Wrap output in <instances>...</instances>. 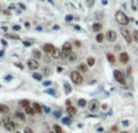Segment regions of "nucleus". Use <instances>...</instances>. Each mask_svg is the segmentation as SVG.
<instances>
[{"instance_id":"1","label":"nucleus","mask_w":138,"mask_h":133,"mask_svg":"<svg viewBox=\"0 0 138 133\" xmlns=\"http://www.w3.org/2000/svg\"><path fill=\"white\" fill-rule=\"evenodd\" d=\"M116 20H117V22L121 25V26H126L128 25V17L125 12H122V11H117L116 12V15H115Z\"/></svg>"},{"instance_id":"2","label":"nucleus","mask_w":138,"mask_h":133,"mask_svg":"<svg viewBox=\"0 0 138 133\" xmlns=\"http://www.w3.org/2000/svg\"><path fill=\"white\" fill-rule=\"evenodd\" d=\"M72 53V45L71 43H65L61 49V58L62 59H69L70 54Z\"/></svg>"},{"instance_id":"3","label":"nucleus","mask_w":138,"mask_h":133,"mask_svg":"<svg viewBox=\"0 0 138 133\" xmlns=\"http://www.w3.org/2000/svg\"><path fill=\"white\" fill-rule=\"evenodd\" d=\"M71 81L75 83V84H82L83 82V77L78 71H72L71 72Z\"/></svg>"},{"instance_id":"4","label":"nucleus","mask_w":138,"mask_h":133,"mask_svg":"<svg viewBox=\"0 0 138 133\" xmlns=\"http://www.w3.org/2000/svg\"><path fill=\"white\" fill-rule=\"evenodd\" d=\"M114 77H115V79L120 84H126L125 76H123V73L120 71V70H115V71H114Z\"/></svg>"},{"instance_id":"5","label":"nucleus","mask_w":138,"mask_h":133,"mask_svg":"<svg viewBox=\"0 0 138 133\" xmlns=\"http://www.w3.org/2000/svg\"><path fill=\"white\" fill-rule=\"evenodd\" d=\"M88 109L89 111H92V112H95V111H98L99 109V101L97 99H93L88 103Z\"/></svg>"},{"instance_id":"6","label":"nucleus","mask_w":138,"mask_h":133,"mask_svg":"<svg viewBox=\"0 0 138 133\" xmlns=\"http://www.w3.org/2000/svg\"><path fill=\"white\" fill-rule=\"evenodd\" d=\"M27 65H28V67H30L31 70H37L39 67V62L35 59H30L27 61Z\"/></svg>"},{"instance_id":"7","label":"nucleus","mask_w":138,"mask_h":133,"mask_svg":"<svg viewBox=\"0 0 138 133\" xmlns=\"http://www.w3.org/2000/svg\"><path fill=\"white\" fill-rule=\"evenodd\" d=\"M121 34L123 36L125 40L127 42V44H131V40H132V38H131V34H129V32H128L126 28H121Z\"/></svg>"},{"instance_id":"8","label":"nucleus","mask_w":138,"mask_h":133,"mask_svg":"<svg viewBox=\"0 0 138 133\" xmlns=\"http://www.w3.org/2000/svg\"><path fill=\"white\" fill-rule=\"evenodd\" d=\"M119 60L122 62V64H127V62L129 61V56L127 53H121L120 56H119Z\"/></svg>"},{"instance_id":"9","label":"nucleus","mask_w":138,"mask_h":133,"mask_svg":"<svg viewBox=\"0 0 138 133\" xmlns=\"http://www.w3.org/2000/svg\"><path fill=\"white\" fill-rule=\"evenodd\" d=\"M116 37H117V34H116L115 31H109L108 34H106V38H108L109 42H115Z\"/></svg>"},{"instance_id":"10","label":"nucleus","mask_w":138,"mask_h":133,"mask_svg":"<svg viewBox=\"0 0 138 133\" xmlns=\"http://www.w3.org/2000/svg\"><path fill=\"white\" fill-rule=\"evenodd\" d=\"M54 49H55V48H54L53 44H45L44 46H43V50H44L47 54H49V53L52 54V53L54 51Z\"/></svg>"},{"instance_id":"11","label":"nucleus","mask_w":138,"mask_h":133,"mask_svg":"<svg viewBox=\"0 0 138 133\" xmlns=\"http://www.w3.org/2000/svg\"><path fill=\"white\" fill-rule=\"evenodd\" d=\"M4 126H5V128L8 129V131H10V132L15 131V123H13L12 121H10V122H8V123H4Z\"/></svg>"},{"instance_id":"12","label":"nucleus","mask_w":138,"mask_h":133,"mask_svg":"<svg viewBox=\"0 0 138 133\" xmlns=\"http://www.w3.org/2000/svg\"><path fill=\"white\" fill-rule=\"evenodd\" d=\"M10 108L5 104H0V114H8L9 112Z\"/></svg>"},{"instance_id":"13","label":"nucleus","mask_w":138,"mask_h":133,"mask_svg":"<svg viewBox=\"0 0 138 133\" xmlns=\"http://www.w3.org/2000/svg\"><path fill=\"white\" fill-rule=\"evenodd\" d=\"M52 56L54 58V59H59V58H61V50L60 49H54V51L52 53Z\"/></svg>"},{"instance_id":"14","label":"nucleus","mask_w":138,"mask_h":133,"mask_svg":"<svg viewBox=\"0 0 138 133\" xmlns=\"http://www.w3.org/2000/svg\"><path fill=\"white\" fill-rule=\"evenodd\" d=\"M33 109H34L35 112H38V114H42L43 112V106H42V105H39L38 103H34L33 104Z\"/></svg>"},{"instance_id":"15","label":"nucleus","mask_w":138,"mask_h":133,"mask_svg":"<svg viewBox=\"0 0 138 133\" xmlns=\"http://www.w3.org/2000/svg\"><path fill=\"white\" fill-rule=\"evenodd\" d=\"M67 112H69V115H76V112H77V110H76V108L75 106H67Z\"/></svg>"},{"instance_id":"16","label":"nucleus","mask_w":138,"mask_h":133,"mask_svg":"<svg viewBox=\"0 0 138 133\" xmlns=\"http://www.w3.org/2000/svg\"><path fill=\"white\" fill-rule=\"evenodd\" d=\"M32 55H33L34 59H40V58H42V53H40L39 50H37V49L32 51Z\"/></svg>"},{"instance_id":"17","label":"nucleus","mask_w":138,"mask_h":133,"mask_svg":"<svg viewBox=\"0 0 138 133\" xmlns=\"http://www.w3.org/2000/svg\"><path fill=\"white\" fill-rule=\"evenodd\" d=\"M25 110H26V114L31 115V116H33V115L35 114V111H34V109H33L32 106H28V108H26Z\"/></svg>"},{"instance_id":"18","label":"nucleus","mask_w":138,"mask_h":133,"mask_svg":"<svg viewBox=\"0 0 138 133\" xmlns=\"http://www.w3.org/2000/svg\"><path fill=\"white\" fill-rule=\"evenodd\" d=\"M100 29H101V25H100V23H94V25H93V31H94V32L99 33Z\"/></svg>"},{"instance_id":"19","label":"nucleus","mask_w":138,"mask_h":133,"mask_svg":"<svg viewBox=\"0 0 138 133\" xmlns=\"http://www.w3.org/2000/svg\"><path fill=\"white\" fill-rule=\"evenodd\" d=\"M20 105H21L22 108L26 109V108L30 106V100H26V99H25V100H21V101H20Z\"/></svg>"},{"instance_id":"20","label":"nucleus","mask_w":138,"mask_h":133,"mask_svg":"<svg viewBox=\"0 0 138 133\" xmlns=\"http://www.w3.org/2000/svg\"><path fill=\"white\" fill-rule=\"evenodd\" d=\"M76 59H77V55H76L73 51H72V53L70 54V56H69V61H70V62H75Z\"/></svg>"},{"instance_id":"21","label":"nucleus","mask_w":138,"mask_h":133,"mask_svg":"<svg viewBox=\"0 0 138 133\" xmlns=\"http://www.w3.org/2000/svg\"><path fill=\"white\" fill-rule=\"evenodd\" d=\"M78 70H79L81 72H88V66L82 64V65H79V66H78Z\"/></svg>"},{"instance_id":"22","label":"nucleus","mask_w":138,"mask_h":133,"mask_svg":"<svg viewBox=\"0 0 138 133\" xmlns=\"http://www.w3.org/2000/svg\"><path fill=\"white\" fill-rule=\"evenodd\" d=\"M16 117H17V118H20L21 121H26V117H25V115H23L22 112H20V111H17V112H16Z\"/></svg>"},{"instance_id":"23","label":"nucleus","mask_w":138,"mask_h":133,"mask_svg":"<svg viewBox=\"0 0 138 133\" xmlns=\"http://www.w3.org/2000/svg\"><path fill=\"white\" fill-rule=\"evenodd\" d=\"M54 131H55V133H64L62 128L60 127L59 125H54Z\"/></svg>"},{"instance_id":"24","label":"nucleus","mask_w":138,"mask_h":133,"mask_svg":"<svg viewBox=\"0 0 138 133\" xmlns=\"http://www.w3.org/2000/svg\"><path fill=\"white\" fill-rule=\"evenodd\" d=\"M103 40H104V34L103 33H98L97 34V42L98 43H101Z\"/></svg>"},{"instance_id":"25","label":"nucleus","mask_w":138,"mask_h":133,"mask_svg":"<svg viewBox=\"0 0 138 133\" xmlns=\"http://www.w3.org/2000/svg\"><path fill=\"white\" fill-rule=\"evenodd\" d=\"M86 105H87V100H84V99H79V100H78V106L84 108Z\"/></svg>"},{"instance_id":"26","label":"nucleus","mask_w":138,"mask_h":133,"mask_svg":"<svg viewBox=\"0 0 138 133\" xmlns=\"http://www.w3.org/2000/svg\"><path fill=\"white\" fill-rule=\"evenodd\" d=\"M64 86H65V89H66L65 92H66L67 94H69V93H71V86L69 84V83H67V82H65V83H64Z\"/></svg>"},{"instance_id":"27","label":"nucleus","mask_w":138,"mask_h":133,"mask_svg":"<svg viewBox=\"0 0 138 133\" xmlns=\"http://www.w3.org/2000/svg\"><path fill=\"white\" fill-rule=\"evenodd\" d=\"M87 64H88V66H93L94 64H95V60H94L93 58H88L87 59Z\"/></svg>"},{"instance_id":"28","label":"nucleus","mask_w":138,"mask_h":133,"mask_svg":"<svg viewBox=\"0 0 138 133\" xmlns=\"http://www.w3.org/2000/svg\"><path fill=\"white\" fill-rule=\"evenodd\" d=\"M106 58L109 59V61H110L111 64H114V62H115V56H114L112 54H108V55H106Z\"/></svg>"},{"instance_id":"29","label":"nucleus","mask_w":138,"mask_h":133,"mask_svg":"<svg viewBox=\"0 0 138 133\" xmlns=\"http://www.w3.org/2000/svg\"><path fill=\"white\" fill-rule=\"evenodd\" d=\"M33 78H34V79H37V81H42L43 76L39 75V73H33Z\"/></svg>"},{"instance_id":"30","label":"nucleus","mask_w":138,"mask_h":133,"mask_svg":"<svg viewBox=\"0 0 138 133\" xmlns=\"http://www.w3.org/2000/svg\"><path fill=\"white\" fill-rule=\"evenodd\" d=\"M6 37L8 38H11V39H20V36H16V34H6Z\"/></svg>"},{"instance_id":"31","label":"nucleus","mask_w":138,"mask_h":133,"mask_svg":"<svg viewBox=\"0 0 138 133\" xmlns=\"http://www.w3.org/2000/svg\"><path fill=\"white\" fill-rule=\"evenodd\" d=\"M62 122H64L65 125H70V123H71V118H70V117H64V118H62Z\"/></svg>"},{"instance_id":"32","label":"nucleus","mask_w":138,"mask_h":133,"mask_svg":"<svg viewBox=\"0 0 138 133\" xmlns=\"http://www.w3.org/2000/svg\"><path fill=\"white\" fill-rule=\"evenodd\" d=\"M133 39H134L136 42H138V31H134V32H133Z\"/></svg>"},{"instance_id":"33","label":"nucleus","mask_w":138,"mask_h":133,"mask_svg":"<svg viewBox=\"0 0 138 133\" xmlns=\"http://www.w3.org/2000/svg\"><path fill=\"white\" fill-rule=\"evenodd\" d=\"M25 133H33V131H32V128H30V127H26V128H25Z\"/></svg>"},{"instance_id":"34","label":"nucleus","mask_w":138,"mask_h":133,"mask_svg":"<svg viewBox=\"0 0 138 133\" xmlns=\"http://www.w3.org/2000/svg\"><path fill=\"white\" fill-rule=\"evenodd\" d=\"M93 3H94V0H87V5H88V6H92Z\"/></svg>"},{"instance_id":"35","label":"nucleus","mask_w":138,"mask_h":133,"mask_svg":"<svg viewBox=\"0 0 138 133\" xmlns=\"http://www.w3.org/2000/svg\"><path fill=\"white\" fill-rule=\"evenodd\" d=\"M12 29H13V31H20V29H21V27H20V26H13V27H12Z\"/></svg>"},{"instance_id":"36","label":"nucleus","mask_w":138,"mask_h":133,"mask_svg":"<svg viewBox=\"0 0 138 133\" xmlns=\"http://www.w3.org/2000/svg\"><path fill=\"white\" fill-rule=\"evenodd\" d=\"M43 109H44L45 112H50V108H47V106H43Z\"/></svg>"},{"instance_id":"37","label":"nucleus","mask_w":138,"mask_h":133,"mask_svg":"<svg viewBox=\"0 0 138 133\" xmlns=\"http://www.w3.org/2000/svg\"><path fill=\"white\" fill-rule=\"evenodd\" d=\"M117 131V127H116V126H112V128H111V132H116Z\"/></svg>"},{"instance_id":"38","label":"nucleus","mask_w":138,"mask_h":133,"mask_svg":"<svg viewBox=\"0 0 138 133\" xmlns=\"http://www.w3.org/2000/svg\"><path fill=\"white\" fill-rule=\"evenodd\" d=\"M66 21L69 22V21H72V16H66Z\"/></svg>"},{"instance_id":"39","label":"nucleus","mask_w":138,"mask_h":133,"mask_svg":"<svg viewBox=\"0 0 138 133\" xmlns=\"http://www.w3.org/2000/svg\"><path fill=\"white\" fill-rule=\"evenodd\" d=\"M47 93H50V94H54V90H53V89H48V90H47Z\"/></svg>"},{"instance_id":"40","label":"nucleus","mask_w":138,"mask_h":133,"mask_svg":"<svg viewBox=\"0 0 138 133\" xmlns=\"http://www.w3.org/2000/svg\"><path fill=\"white\" fill-rule=\"evenodd\" d=\"M66 105H67V106H71V101L67 100V101H66Z\"/></svg>"},{"instance_id":"41","label":"nucleus","mask_w":138,"mask_h":133,"mask_svg":"<svg viewBox=\"0 0 138 133\" xmlns=\"http://www.w3.org/2000/svg\"><path fill=\"white\" fill-rule=\"evenodd\" d=\"M5 78H6V79H8V81H9V79H11V78H12V77H11V76H6V77H5Z\"/></svg>"},{"instance_id":"42","label":"nucleus","mask_w":138,"mask_h":133,"mask_svg":"<svg viewBox=\"0 0 138 133\" xmlns=\"http://www.w3.org/2000/svg\"><path fill=\"white\" fill-rule=\"evenodd\" d=\"M25 45L28 46V45H31V43H28V42H25Z\"/></svg>"},{"instance_id":"43","label":"nucleus","mask_w":138,"mask_h":133,"mask_svg":"<svg viewBox=\"0 0 138 133\" xmlns=\"http://www.w3.org/2000/svg\"><path fill=\"white\" fill-rule=\"evenodd\" d=\"M16 66H18L20 68H22V67H23V66H22V65H21V64H16Z\"/></svg>"},{"instance_id":"44","label":"nucleus","mask_w":138,"mask_h":133,"mask_svg":"<svg viewBox=\"0 0 138 133\" xmlns=\"http://www.w3.org/2000/svg\"><path fill=\"white\" fill-rule=\"evenodd\" d=\"M120 133H127V132H120Z\"/></svg>"},{"instance_id":"45","label":"nucleus","mask_w":138,"mask_h":133,"mask_svg":"<svg viewBox=\"0 0 138 133\" xmlns=\"http://www.w3.org/2000/svg\"><path fill=\"white\" fill-rule=\"evenodd\" d=\"M49 133H55V132H49Z\"/></svg>"}]
</instances>
